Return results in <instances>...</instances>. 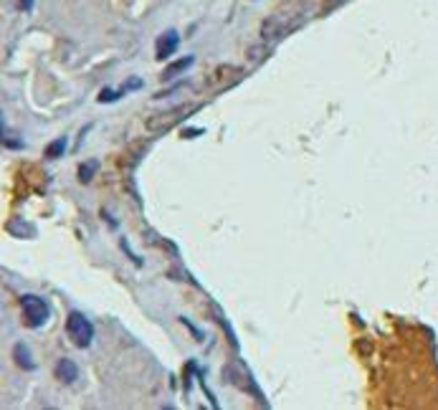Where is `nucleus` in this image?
Here are the masks:
<instances>
[{"label":"nucleus","mask_w":438,"mask_h":410,"mask_svg":"<svg viewBox=\"0 0 438 410\" xmlns=\"http://www.w3.org/2000/svg\"><path fill=\"white\" fill-rule=\"evenodd\" d=\"M97 168H99L97 160H91L89 165H82V168H79V180H82V183H89L91 177H94V172H97Z\"/></svg>","instance_id":"10"},{"label":"nucleus","mask_w":438,"mask_h":410,"mask_svg":"<svg viewBox=\"0 0 438 410\" xmlns=\"http://www.w3.org/2000/svg\"><path fill=\"white\" fill-rule=\"evenodd\" d=\"M178 46H180V36H178V30H167V33H163V36L157 38V46H155L157 59L165 61V59H167V56H172V53L178 51Z\"/></svg>","instance_id":"5"},{"label":"nucleus","mask_w":438,"mask_h":410,"mask_svg":"<svg viewBox=\"0 0 438 410\" xmlns=\"http://www.w3.org/2000/svg\"><path fill=\"white\" fill-rule=\"evenodd\" d=\"M66 332L71 342L79 347V350H86L91 342H94V324L89 322V317H84L82 312H71L66 317Z\"/></svg>","instance_id":"2"},{"label":"nucleus","mask_w":438,"mask_h":410,"mask_svg":"<svg viewBox=\"0 0 438 410\" xmlns=\"http://www.w3.org/2000/svg\"><path fill=\"white\" fill-rule=\"evenodd\" d=\"M193 66V56H188V59H180V61H175V64H170V66L165 69V79H172V76H178L180 71H185V69H190Z\"/></svg>","instance_id":"8"},{"label":"nucleus","mask_w":438,"mask_h":410,"mask_svg":"<svg viewBox=\"0 0 438 410\" xmlns=\"http://www.w3.org/2000/svg\"><path fill=\"white\" fill-rule=\"evenodd\" d=\"M201 134V130H185V137H198Z\"/></svg>","instance_id":"13"},{"label":"nucleus","mask_w":438,"mask_h":410,"mask_svg":"<svg viewBox=\"0 0 438 410\" xmlns=\"http://www.w3.org/2000/svg\"><path fill=\"white\" fill-rule=\"evenodd\" d=\"M309 18V3L307 0H291V3H284L276 13H271L266 21L261 23V38L266 44H276L297 30L302 23Z\"/></svg>","instance_id":"1"},{"label":"nucleus","mask_w":438,"mask_h":410,"mask_svg":"<svg viewBox=\"0 0 438 410\" xmlns=\"http://www.w3.org/2000/svg\"><path fill=\"white\" fill-rule=\"evenodd\" d=\"M64 150H66V137L56 139V142H51V145L46 147V154L51 157V160H56V157H61L64 154Z\"/></svg>","instance_id":"9"},{"label":"nucleus","mask_w":438,"mask_h":410,"mask_svg":"<svg viewBox=\"0 0 438 410\" xmlns=\"http://www.w3.org/2000/svg\"><path fill=\"white\" fill-rule=\"evenodd\" d=\"M18 6H21V10H30V8H33V0H18Z\"/></svg>","instance_id":"12"},{"label":"nucleus","mask_w":438,"mask_h":410,"mask_svg":"<svg viewBox=\"0 0 438 410\" xmlns=\"http://www.w3.org/2000/svg\"><path fill=\"white\" fill-rule=\"evenodd\" d=\"M185 112H190L188 107H178V109H172V112H165L163 117H152L147 122V127L152 130V132H163V130H170L178 119L185 117Z\"/></svg>","instance_id":"4"},{"label":"nucleus","mask_w":438,"mask_h":410,"mask_svg":"<svg viewBox=\"0 0 438 410\" xmlns=\"http://www.w3.org/2000/svg\"><path fill=\"white\" fill-rule=\"evenodd\" d=\"M122 94H117V91H111V89H104L102 94H99V102L104 104V102H114V99H119Z\"/></svg>","instance_id":"11"},{"label":"nucleus","mask_w":438,"mask_h":410,"mask_svg":"<svg viewBox=\"0 0 438 410\" xmlns=\"http://www.w3.org/2000/svg\"><path fill=\"white\" fill-rule=\"evenodd\" d=\"M21 309H23V319H26V324L33 327V330L44 327V324L48 322V317H51L48 304H46L41 296H36V294H26V296H21Z\"/></svg>","instance_id":"3"},{"label":"nucleus","mask_w":438,"mask_h":410,"mask_svg":"<svg viewBox=\"0 0 438 410\" xmlns=\"http://www.w3.org/2000/svg\"><path fill=\"white\" fill-rule=\"evenodd\" d=\"M56 377H59L61 382H66V385H71V382H76V377H79V367H76L74 359H59V365H56Z\"/></svg>","instance_id":"6"},{"label":"nucleus","mask_w":438,"mask_h":410,"mask_svg":"<svg viewBox=\"0 0 438 410\" xmlns=\"http://www.w3.org/2000/svg\"><path fill=\"white\" fill-rule=\"evenodd\" d=\"M13 359H15V365L23 367V370H36V359L30 357V347L26 342H18L13 347Z\"/></svg>","instance_id":"7"}]
</instances>
